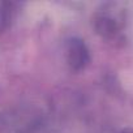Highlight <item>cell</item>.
<instances>
[{
	"label": "cell",
	"instance_id": "obj_1",
	"mask_svg": "<svg viewBox=\"0 0 133 133\" xmlns=\"http://www.w3.org/2000/svg\"><path fill=\"white\" fill-rule=\"evenodd\" d=\"M65 57L72 71H81L89 63V50L82 39L71 38L65 44Z\"/></svg>",
	"mask_w": 133,
	"mask_h": 133
},
{
	"label": "cell",
	"instance_id": "obj_2",
	"mask_svg": "<svg viewBox=\"0 0 133 133\" xmlns=\"http://www.w3.org/2000/svg\"><path fill=\"white\" fill-rule=\"evenodd\" d=\"M9 4L8 3H4V2H0V33H2L8 22H9Z\"/></svg>",
	"mask_w": 133,
	"mask_h": 133
}]
</instances>
